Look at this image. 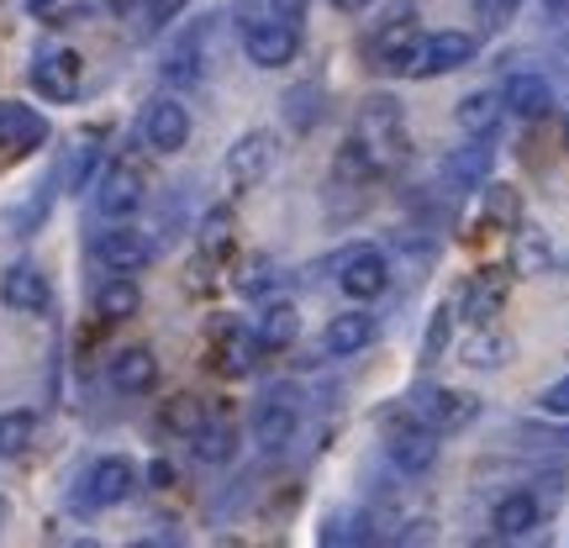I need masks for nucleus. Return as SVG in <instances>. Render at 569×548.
I'll list each match as a JSON object with an SVG mask.
<instances>
[{
  "label": "nucleus",
  "mask_w": 569,
  "mask_h": 548,
  "mask_svg": "<svg viewBox=\"0 0 569 548\" xmlns=\"http://www.w3.org/2000/svg\"><path fill=\"white\" fill-rule=\"evenodd\" d=\"M142 142H148L153 153H180L184 142H190V111H184L174 96L148 101V111H142Z\"/></svg>",
  "instance_id": "obj_10"
},
{
  "label": "nucleus",
  "mask_w": 569,
  "mask_h": 548,
  "mask_svg": "<svg viewBox=\"0 0 569 548\" xmlns=\"http://www.w3.org/2000/svg\"><path fill=\"white\" fill-rule=\"evenodd\" d=\"M32 432H38V417H32V411H6V417H0V459L27 454Z\"/></svg>",
  "instance_id": "obj_34"
},
{
  "label": "nucleus",
  "mask_w": 569,
  "mask_h": 548,
  "mask_svg": "<svg viewBox=\"0 0 569 548\" xmlns=\"http://www.w3.org/2000/svg\"><path fill=\"white\" fill-rule=\"evenodd\" d=\"M27 6H32V11H48V6H53V0H27Z\"/></svg>",
  "instance_id": "obj_45"
},
{
  "label": "nucleus",
  "mask_w": 569,
  "mask_h": 548,
  "mask_svg": "<svg viewBox=\"0 0 569 548\" xmlns=\"http://www.w3.org/2000/svg\"><path fill=\"white\" fill-rule=\"evenodd\" d=\"M253 332H259V343H264L269 353H280V348H290L301 338V311L290 301H269L264 311H259V327H253Z\"/></svg>",
  "instance_id": "obj_27"
},
{
  "label": "nucleus",
  "mask_w": 569,
  "mask_h": 548,
  "mask_svg": "<svg viewBox=\"0 0 569 548\" xmlns=\"http://www.w3.org/2000/svg\"><path fill=\"white\" fill-rule=\"evenodd\" d=\"M106 375H111V390H122V396H148V390L159 386V359H153V348H117L111 353V365H106Z\"/></svg>",
  "instance_id": "obj_14"
},
{
  "label": "nucleus",
  "mask_w": 569,
  "mask_h": 548,
  "mask_svg": "<svg viewBox=\"0 0 569 548\" xmlns=\"http://www.w3.org/2000/svg\"><path fill=\"white\" fill-rule=\"evenodd\" d=\"M190 454H196L201 465H227V459L238 454V432L227 422H201L190 432Z\"/></svg>",
  "instance_id": "obj_29"
},
{
  "label": "nucleus",
  "mask_w": 569,
  "mask_h": 548,
  "mask_svg": "<svg viewBox=\"0 0 569 548\" xmlns=\"http://www.w3.org/2000/svg\"><path fill=\"white\" fill-rule=\"evenodd\" d=\"M517 222H522V196H517L511 185H490V190H486V227L511 232Z\"/></svg>",
  "instance_id": "obj_33"
},
{
  "label": "nucleus",
  "mask_w": 569,
  "mask_h": 548,
  "mask_svg": "<svg viewBox=\"0 0 569 548\" xmlns=\"http://www.w3.org/2000/svg\"><path fill=\"white\" fill-rule=\"evenodd\" d=\"M80 80H84V63H80V53H69V48L42 53V59L32 63V84H38L48 101H74V96H80Z\"/></svg>",
  "instance_id": "obj_15"
},
{
  "label": "nucleus",
  "mask_w": 569,
  "mask_h": 548,
  "mask_svg": "<svg viewBox=\"0 0 569 548\" xmlns=\"http://www.w3.org/2000/svg\"><path fill=\"white\" fill-rule=\"evenodd\" d=\"M96 163H101V148H96V142H80V148H74V163H69V190H80V185L96 175Z\"/></svg>",
  "instance_id": "obj_37"
},
{
  "label": "nucleus",
  "mask_w": 569,
  "mask_h": 548,
  "mask_svg": "<svg viewBox=\"0 0 569 548\" xmlns=\"http://www.w3.org/2000/svg\"><path fill=\"white\" fill-rule=\"evenodd\" d=\"M243 53L259 69H284V63L301 53V27L280 17H248L243 21Z\"/></svg>",
  "instance_id": "obj_4"
},
{
  "label": "nucleus",
  "mask_w": 569,
  "mask_h": 548,
  "mask_svg": "<svg viewBox=\"0 0 569 548\" xmlns=\"http://www.w3.org/2000/svg\"><path fill=\"white\" fill-rule=\"evenodd\" d=\"M501 117H507V106H501L496 90H469L465 101H459V111H453V122H459L465 138H496Z\"/></svg>",
  "instance_id": "obj_22"
},
{
  "label": "nucleus",
  "mask_w": 569,
  "mask_h": 548,
  "mask_svg": "<svg viewBox=\"0 0 569 548\" xmlns=\"http://www.w3.org/2000/svg\"><path fill=\"white\" fill-rule=\"evenodd\" d=\"M163 80L169 84H196L201 80V27H190V32L169 48V59H163Z\"/></svg>",
  "instance_id": "obj_30"
},
{
  "label": "nucleus",
  "mask_w": 569,
  "mask_h": 548,
  "mask_svg": "<svg viewBox=\"0 0 569 548\" xmlns=\"http://www.w3.org/2000/svg\"><path fill=\"white\" fill-rule=\"evenodd\" d=\"M490 11H496V17H511V11H517V6H522V0H486Z\"/></svg>",
  "instance_id": "obj_42"
},
{
  "label": "nucleus",
  "mask_w": 569,
  "mask_h": 548,
  "mask_svg": "<svg viewBox=\"0 0 569 548\" xmlns=\"http://www.w3.org/2000/svg\"><path fill=\"white\" fill-rule=\"evenodd\" d=\"M96 259H101L106 275H138V269L153 265V243L138 227H111V232L96 238Z\"/></svg>",
  "instance_id": "obj_11"
},
{
  "label": "nucleus",
  "mask_w": 569,
  "mask_h": 548,
  "mask_svg": "<svg viewBox=\"0 0 569 548\" xmlns=\"http://www.w3.org/2000/svg\"><path fill=\"white\" fill-rule=\"evenodd\" d=\"M422 42H427V32H417L411 21H390V27H380V38H375L380 69H390V74H417Z\"/></svg>",
  "instance_id": "obj_16"
},
{
  "label": "nucleus",
  "mask_w": 569,
  "mask_h": 548,
  "mask_svg": "<svg viewBox=\"0 0 569 548\" xmlns=\"http://www.w3.org/2000/svg\"><path fill=\"white\" fill-rule=\"evenodd\" d=\"M274 153H280V138H274L269 127L243 132V138L227 148V185H232V190H253V185H264L269 169H274Z\"/></svg>",
  "instance_id": "obj_5"
},
{
  "label": "nucleus",
  "mask_w": 569,
  "mask_h": 548,
  "mask_svg": "<svg viewBox=\"0 0 569 548\" xmlns=\"http://www.w3.org/2000/svg\"><path fill=\"white\" fill-rule=\"evenodd\" d=\"M375 343V317L369 311H343V317H332L322 327V353L327 359H353V353H365Z\"/></svg>",
  "instance_id": "obj_19"
},
{
  "label": "nucleus",
  "mask_w": 569,
  "mask_h": 548,
  "mask_svg": "<svg viewBox=\"0 0 569 548\" xmlns=\"http://www.w3.org/2000/svg\"><path fill=\"white\" fill-rule=\"evenodd\" d=\"M538 407L549 411V417H569V380H559V386L543 390V396H538Z\"/></svg>",
  "instance_id": "obj_39"
},
{
  "label": "nucleus",
  "mask_w": 569,
  "mask_h": 548,
  "mask_svg": "<svg viewBox=\"0 0 569 548\" xmlns=\"http://www.w3.org/2000/svg\"><path fill=\"white\" fill-rule=\"evenodd\" d=\"M501 306H507V275H501V269H486V275L465 290L459 311H465L475 327H486V322H496V317H501Z\"/></svg>",
  "instance_id": "obj_23"
},
{
  "label": "nucleus",
  "mask_w": 569,
  "mask_h": 548,
  "mask_svg": "<svg viewBox=\"0 0 569 548\" xmlns=\"http://www.w3.org/2000/svg\"><path fill=\"white\" fill-rule=\"evenodd\" d=\"M538 517H543V507H538L532 490H507L490 511V528H496V538H528L538 528Z\"/></svg>",
  "instance_id": "obj_21"
},
{
  "label": "nucleus",
  "mask_w": 569,
  "mask_h": 548,
  "mask_svg": "<svg viewBox=\"0 0 569 548\" xmlns=\"http://www.w3.org/2000/svg\"><path fill=\"white\" fill-rule=\"evenodd\" d=\"M543 6H549V11H565V6H569V0H543Z\"/></svg>",
  "instance_id": "obj_46"
},
{
  "label": "nucleus",
  "mask_w": 569,
  "mask_h": 548,
  "mask_svg": "<svg viewBox=\"0 0 569 548\" xmlns=\"http://www.w3.org/2000/svg\"><path fill=\"white\" fill-rule=\"evenodd\" d=\"M386 285H390V265L380 248H353V253L338 259V290H343L348 301L369 306L375 296H386Z\"/></svg>",
  "instance_id": "obj_8"
},
{
  "label": "nucleus",
  "mask_w": 569,
  "mask_h": 548,
  "mask_svg": "<svg viewBox=\"0 0 569 548\" xmlns=\"http://www.w3.org/2000/svg\"><path fill=\"white\" fill-rule=\"evenodd\" d=\"M180 11H184V0H142V27H148V32H163Z\"/></svg>",
  "instance_id": "obj_36"
},
{
  "label": "nucleus",
  "mask_w": 569,
  "mask_h": 548,
  "mask_svg": "<svg viewBox=\"0 0 569 548\" xmlns=\"http://www.w3.org/2000/svg\"><path fill=\"white\" fill-rule=\"evenodd\" d=\"M327 6H332V11H365L369 0H327Z\"/></svg>",
  "instance_id": "obj_43"
},
{
  "label": "nucleus",
  "mask_w": 569,
  "mask_h": 548,
  "mask_svg": "<svg viewBox=\"0 0 569 548\" xmlns=\"http://www.w3.org/2000/svg\"><path fill=\"white\" fill-rule=\"evenodd\" d=\"M501 106H507L511 117H522V122H538V117L553 111V84L543 80V74L522 69V74H511V80L501 84Z\"/></svg>",
  "instance_id": "obj_17"
},
{
  "label": "nucleus",
  "mask_w": 569,
  "mask_h": 548,
  "mask_svg": "<svg viewBox=\"0 0 569 548\" xmlns=\"http://www.w3.org/2000/svg\"><path fill=\"white\" fill-rule=\"evenodd\" d=\"M411 411H417L427 427H438V432H459V427H469L475 417H480V401H475L469 390L422 386L417 390V401H411Z\"/></svg>",
  "instance_id": "obj_9"
},
{
  "label": "nucleus",
  "mask_w": 569,
  "mask_h": 548,
  "mask_svg": "<svg viewBox=\"0 0 569 548\" xmlns=\"http://www.w3.org/2000/svg\"><path fill=\"white\" fill-rule=\"evenodd\" d=\"M142 201H148V180H142L138 163H106L101 180H96V211L106 222H127Z\"/></svg>",
  "instance_id": "obj_6"
},
{
  "label": "nucleus",
  "mask_w": 569,
  "mask_h": 548,
  "mask_svg": "<svg viewBox=\"0 0 569 548\" xmlns=\"http://www.w3.org/2000/svg\"><path fill=\"white\" fill-rule=\"evenodd\" d=\"M490 159H496V153H490V138H469V148H453L443 159V175L459 185V190H480V185L490 180Z\"/></svg>",
  "instance_id": "obj_24"
},
{
  "label": "nucleus",
  "mask_w": 569,
  "mask_h": 548,
  "mask_svg": "<svg viewBox=\"0 0 569 548\" xmlns=\"http://www.w3.org/2000/svg\"><path fill=\"white\" fill-rule=\"evenodd\" d=\"M507 359H511V338H507V332H490V322L475 327V338L465 343V365H475V369H501Z\"/></svg>",
  "instance_id": "obj_31"
},
{
  "label": "nucleus",
  "mask_w": 569,
  "mask_h": 548,
  "mask_svg": "<svg viewBox=\"0 0 569 548\" xmlns=\"http://www.w3.org/2000/svg\"><path fill=\"white\" fill-rule=\"evenodd\" d=\"M469 59H475V38H469V32H427L422 63H417V74H411V80H438V74H453V69H465Z\"/></svg>",
  "instance_id": "obj_13"
},
{
  "label": "nucleus",
  "mask_w": 569,
  "mask_h": 548,
  "mask_svg": "<svg viewBox=\"0 0 569 548\" xmlns=\"http://www.w3.org/2000/svg\"><path fill=\"white\" fill-rule=\"evenodd\" d=\"M138 490V469H132V459L127 454H106V459H96V465L84 469V490H80V501L84 507H122L127 496Z\"/></svg>",
  "instance_id": "obj_7"
},
{
  "label": "nucleus",
  "mask_w": 569,
  "mask_h": 548,
  "mask_svg": "<svg viewBox=\"0 0 569 548\" xmlns=\"http://www.w3.org/2000/svg\"><path fill=\"white\" fill-rule=\"evenodd\" d=\"M148 486L169 490V486H174V465H169V459H153V465H148Z\"/></svg>",
  "instance_id": "obj_41"
},
{
  "label": "nucleus",
  "mask_w": 569,
  "mask_h": 548,
  "mask_svg": "<svg viewBox=\"0 0 569 548\" xmlns=\"http://www.w3.org/2000/svg\"><path fill=\"white\" fill-rule=\"evenodd\" d=\"M169 432H180V438H190L196 427L206 422V411H201V401L196 396H174V401H163V417H159Z\"/></svg>",
  "instance_id": "obj_35"
},
{
  "label": "nucleus",
  "mask_w": 569,
  "mask_h": 548,
  "mask_svg": "<svg viewBox=\"0 0 569 548\" xmlns=\"http://www.w3.org/2000/svg\"><path fill=\"white\" fill-rule=\"evenodd\" d=\"M259 6H264V17L296 21V27H301V17H306V0H259Z\"/></svg>",
  "instance_id": "obj_40"
},
{
  "label": "nucleus",
  "mask_w": 569,
  "mask_h": 548,
  "mask_svg": "<svg viewBox=\"0 0 569 548\" xmlns=\"http://www.w3.org/2000/svg\"><path fill=\"white\" fill-rule=\"evenodd\" d=\"M111 6H117V11H138V0H111Z\"/></svg>",
  "instance_id": "obj_44"
},
{
  "label": "nucleus",
  "mask_w": 569,
  "mask_h": 548,
  "mask_svg": "<svg viewBox=\"0 0 569 548\" xmlns=\"http://www.w3.org/2000/svg\"><path fill=\"white\" fill-rule=\"evenodd\" d=\"M259 353H264L259 332H243V327H222V332H217V369H222L227 380H243V375H253Z\"/></svg>",
  "instance_id": "obj_20"
},
{
  "label": "nucleus",
  "mask_w": 569,
  "mask_h": 548,
  "mask_svg": "<svg viewBox=\"0 0 569 548\" xmlns=\"http://www.w3.org/2000/svg\"><path fill=\"white\" fill-rule=\"evenodd\" d=\"M565 148H569V117H565Z\"/></svg>",
  "instance_id": "obj_47"
},
{
  "label": "nucleus",
  "mask_w": 569,
  "mask_h": 548,
  "mask_svg": "<svg viewBox=\"0 0 569 548\" xmlns=\"http://www.w3.org/2000/svg\"><path fill=\"white\" fill-rule=\"evenodd\" d=\"M553 265V248H549V232L538 227H511V275H549Z\"/></svg>",
  "instance_id": "obj_26"
},
{
  "label": "nucleus",
  "mask_w": 569,
  "mask_h": 548,
  "mask_svg": "<svg viewBox=\"0 0 569 548\" xmlns=\"http://www.w3.org/2000/svg\"><path fill=\"white\" fill-rule=\"evenodd\" d=\"M269 269H274V265H269L264 253H259V259H248L238 290H243V296H264V290H269Z\"/></svg>",
  "instance_id": "obj_38"
},
{
  "label": "nucleus",
  "mask_w": 569,
  "mask_h": 548,
  "mask_svg": "<svg viewBox=\"0 0 569 548\" xmlns=\"http://www.w3.org/2000/svg\"><path fill=\"white\" fill-rule=\"evenodd\" d=\"M96 311H101L106 322H132L142 311V290L132 275H106L101 285H96Z\"/></svg>",
  "instance_id": "obj_25"
},
{
  "label": "nucleus",
  "mask_w": 569,
  "mask_h": 548,
  "mask_svg": "<svg viewBox=\"0 0 569 548\" xmlns=\"http://www.w3.org/2000/svg\"><path fill=\"white\" fill-rule=\"evenodd\" d=\"M238 243V217H232V206H211L196 227V248H201L206 259H227Z\"/></svg>",
  "instance_id": "obj_28"
},
{
  "label": "nucleus",
  "mask_w": 569,
  "mask_h": 548,
  "mask_svg": "<svg viewBox=\"0 0 569 548\" xmlns=\"http://www.w3.org/2000/svg\"><path fill=\"white\" fill-rule=\"evenodd\" d=\"M0 301L11 306V311H21V317H42L48 306H53V290H48V275H42L38 265H11L6 275H0Z\"/></svg>",
  "instance_id": "obj_12"
},
{
  "label": "nucleus",
  "mask_w": 569,
  "mask_h": 548,
  "mask_svg": "<svg viewBox=\"0 0 569 548\" xmlns=\"http://www.w3.org/2000/svg\"><path fill=\"white\" fill-rule=\"evenodd\" d=\"M353 142L365 148V159L375 163V175H396L411 153L407 138V111L396 96H365L359 122H353Z\"/></svg>",
  "instance_id": "obj_1"
},
{
  "label": "nucleus",
  "mask_w": 569,
  "mask_h": 548,
  "mask_svg": "<svg viewBox=\"0 0 569 548\" xmlns=\"http://www.w3.org/2000/svg\"><path fill=\"white\" fill-rule=\"evenodd\" d=\"M296 427H301V390L296 386L264 390L259 407H253V444L264 448V454H280L296 438Z\"/></svg>",
  "instance_id": "obj_3"
},
{
  "label": "nucleus",
  "mask_w": 569,
  "mask_h": 548,
  "mask_svg": "<svg viewBox=\"0 0 569 548\" xmlns=\"http://www.w3.org/2000/svg\"><path fill=\"white\" fill-rule=\"evenodd\" d=\"M453 317H459V311H453L448 301L438 306L432 317H427V332H422V365H438V359L448 353V343H453Z\"/></svg>",
  "instance_id": "obj_32"
},
{
  "label": "nucleus",
  "mask_w": 569,
  "mask_h": 548,
  "mask_svg": "<svg viewBox=\"0 0 569 548\" xmlns=\"http://www.w3.org/2000/svg\"><path fill=\"white\" fill-rule=\"evenodd\" d=\"M48 142V117L21 101H0V148L11 153H32Z\"/></svg>",
  "instance_id": "obj_18"
},
{
  "label": "nucleus",
  "mask_w": 569,
  "mask_h": 548,
  "mask_svg": "<svg viewBox=\"0 0 569 548\" xmlns=\"http://www.w3.org/2000/svg\"><path fill=\"white\" fill-rule=\"evenodd\" d=\"M380 422H386V448H390V459H396V469L427 475V469L438 465V438H443V432L427 427L411 407H390Z\"/></svg>",
  "instance_id": "obj_2"
}]
</instances>
